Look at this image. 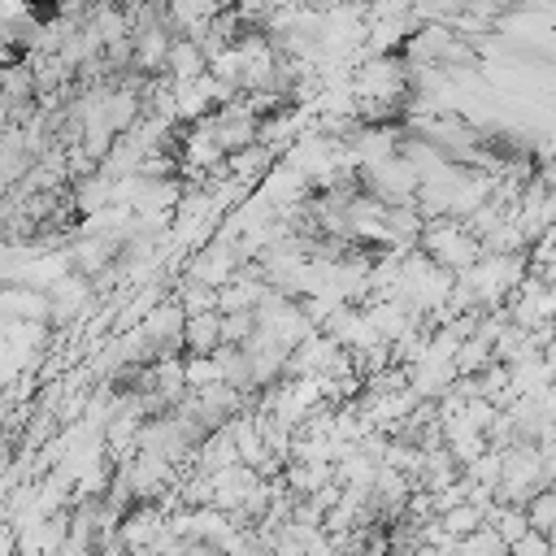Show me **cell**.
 <instances>
[{"instance_id":"1","label":"cell","mask_w":556,"mask_h":556,"mask_svg":"<svg viewBox=\"0 0 556 556\" xmlns=\"http://www.w3.org/2000/svg\"><path fill=\"white\" fill-rule=\"evenodd\" d=\"M504 552H508V556H552V552H547V534H539V530H530V526H526V534H517Z\"/></svg>"}]
</instances>
